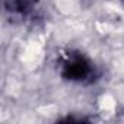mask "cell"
Instances as JSON below:
<instances>
[{"instance_id":"obj_1","label":"cell","mask_w":124,"mask_h":124,"mask_svg":"<svg viewBox=\"0 0 124 124\" xmlns=\"http://www.w3.org/2000/svg\"><path fill=\"white\" fill-rule=\"evenodd\" d=\"M57 70L61 79L78 85H91L96 82L101 72L93 61L78 50H67L57 57Z\"/></svg>"},{"instance_id":"obj_2","label":"cell","mask_w":124,"mask_h":124,"mask_svg":"<svg viewBox=\"0 0 124 124\" xmlns=\"http://www.w3.org/2000/svg\"><path fill=\"white\" fill-rule=\"evenodd\" d=\"M6 9L19 19L34 18L39 9L38 0H6Z\"/></svg>"},{"instance_id":"obj_3","label":"cell","mask_w":124,"mask_h":124,"mask_svg":"<svg viewBox=\"0 0 124 124\" xmlns=\"http://www.w3.org/2000/svg\"><path fill=\"white\" fill-rule=\"evenodd\" d=\"M123 2H124V0H123Z\"/></svg>"}]
</instances>
